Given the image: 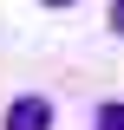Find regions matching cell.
Returning <instances> with one entry per match:
<instances>
[{
    "label": "cell",
    "mask_w": 124,
    "mask_h": 130,
    "mask_svg": "<svg viewBox=\"0 0 124 130\" xmlns=\"http://www.w3.org/2000/svg\"><path fill=\"white\" fill-rule=\"evenodd\" d=\"M0 130H52V98H39V91L13 98L7 117H0Z\"/></svg>",
    "instance_id": "1"
},
{
    "label": "cell",
    "mask_w": 124,
    "mask_h": 130,
    "mask_svg": "<svg viewBox=\"0 0 124 130\" xmlns=\"http://www.w3.org/2000/svg\"><path fill=\"white\" fill-rule=\"evenodd\" d=\"M98 130H124V104H105L98 111Z\"/></svg>",
    "instance_id": "2"
},
{
    "label": "cell",
    "mask_w": 124,
    "mask_h": 130,
    "mask_svg": "<svg viewBox=\"0 0 124 130\" xmlns=\"http://www.w3.org/2000/svg\"><path fill=\"white\" fill-rule=\"evenodd\" d=\"M111 32H124V0H111Z\"/></svg>",
    "instance_id": "3"
},
{
    "label": "cell",
    "mask_w": 124,
    "mask_h": 130,
    "mask_svg": "<svg viewBox=\"0 0 124 130\" xmlns=\"http://www.w3.org/2000/svg\"><path fill=\"white\" fill-rule=\"evenodd\" d=\"M39 7H78V0H39Z\"/></svg>",
    "instance_id": "4"
}]
</instances>
